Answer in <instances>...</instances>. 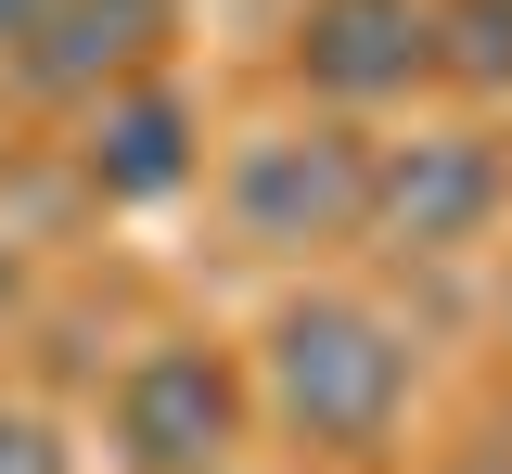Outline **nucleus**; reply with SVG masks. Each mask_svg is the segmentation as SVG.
Returning a JSON list of instances; mask_svg holds the SVG:
<instances>
[{
    "instance_id": "nucleus-3",
    "label": "nucleus",
    "mask_w": 512,
    "mask_h": 474,
    "mask_svg": "<svg viewBox=\"0 0 512 474\" xmlns=\"http://www.w3.org/2000/svg\"><path fill=\"white\" fill-rule=\"evenodd\" d=\"M231 205H244L256 244H308V231H346V218L372 205V167H359L346 141H256Z\"/></svg>"
},
{
    "instance_id": "nucleus-8",
    "label": "nucleus",
    "mask_w": 512,
    "mask_h": 474,
    "mask_svg": "<svg viewBox=\"0 0 512 474\" xmlns=\"http://www.w3.org/2000/svg\"><path fill=\"white\" fill-rule=\"evenodd\" d=\"M0 474H64V462H52V436H39V423H0Z\"/></svg>"
},
{
    "instance_id": "nucleus-9",
    "label": "nucleus",
    "mask_w": 512,
    "mask_h": 474,
    "mask_svg": "<svg viewBox=\"0 0 512 474\" xmlns=\"http://www.w3.org/2000/svg\"><path fill=\"white\" fill-rule=\"evenodd\" d=\"M0 26H39V0H0Z\"/></svg>"
},
{
    "instance_id": "nucleus-6",
    "label": "nucleus",
    "mask_w": 512,
    "mask_h": 474,
    "mask_svg": "<svg viewBox=\"0 0 512 474\" xmlns=\"http://www.w3.org/2000/svg\"><path fill=\"white\" fill-rule=\"evenodd\" d=\"M154 26H167V0H64V13H39L26 39V77L39 90H77V77H116V65H141L154 52Z\"/></svg>"
},
{
    "instance_id": "nucleus-7",
    "label": "nucleus",
    "mask_w": 512,
    "mask_h": 474,
    "mask_svg": "<svg viewBox=\"0 0 512 474\" xmlns=\"http://www.w3.org/2000/svg\"><path fill=\"white\" fill-rule=\"evenodd\" d=\"M180 167H192L180 103H116V116L90 129V180H103V193H167Z\"/></svg>"
},
{
    "instance_id": "nucleus-1",
    "label": "nucleus",
    "mask_w": 512,
    "mask_h": 474,
    "mask_svg": "<svg viewBox=\"0 0 512 474\" xmlns=\"http://www.w3.org/2000/svg\"><path fill=\"white\" fill-rule=\"evenodd\" d=\"M269 385H282V410H295L308 436L372 449L384 423H397L410 359H397V346H384V321H359V308H295V321L269 334Z\"/></svg>"
},
{
    "instance_id": "nucleus-5",
    "label": "nucleus",
    "mask_w": 512,
    "mask_h": 474,
    "mask_svg": "<svg viewBox=\"0 0 512 474\" xmlns=\"http://www.w3.org/2000/svg\"><path fill=\"white\" fill-rule=\"evenodd\" d=\"M487 205H500V154H487V141H410V154L384 167V218H397L410 244H461Z\"/></svg>"
},
{
    "instance_id": "nucleus-4",
    "label": "nucleus",
    "mask_w": 512,
    "mask_h": 474,
    "mask_svg": "<svg viewBox=\"0 0 512 474\" xmlns=\"http://www.w3.org/2000/svg\"><path fill=\"white\" fill-rule=\"evenodd\" d=\"M423 39H436L423 0H320L308 13V77L320 90H397L423 65Z\"/></svg>"
},
{
    "instance_id": "nucleus-2",
    "label": "nucleus",
    "mask_w": 512,
    "mask_h": 474,
    "mask_svg": "<svg viewBox=\"0 0 512 474\" xmlns=\"http://www.w3.org/2000/svg\"><path fill=\"white\" fill-rule=\"evenodd\" d=\"M116 436L141 474H205L231 449V385H218V359L205 346H167V359H141L116 398Z\"/></svg>"
}]
</instances>
